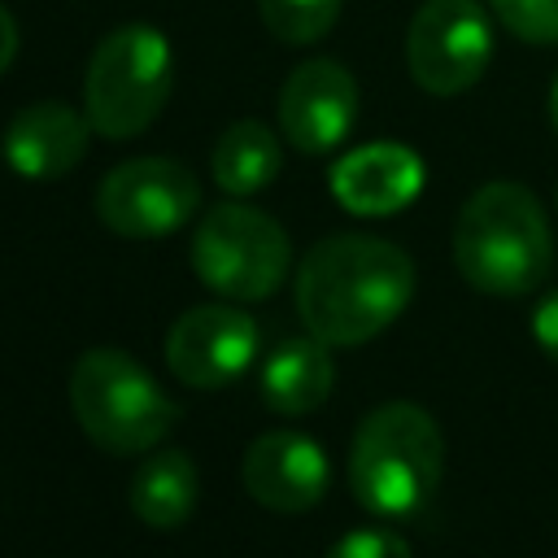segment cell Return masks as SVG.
Wrapping results in <instances>:
<instances>
[{
	"label": "cell",
	"instance_id": "6da1fadb",
	"mask_svg": "<svg viewBox=\"0 0 558 558\" xmlns=\"http://www.w3.org/2000/svg\"><path fill=\"white\" fill-rule=\"evenodd\" d=\"M414 296V262L379 235L344 231L318 240L296 266V314L331 349L366 344Z\"/></svg>",
	"mask_w": 558,
	"mask_h": 558
},
{
	"label": "cell",
	"instance_id": "7a4b0ae2",
	"mask_svg": "<svg viewBox=\"0 0 558 558\" xmlns=\"http://www.w3.org/2000/svg\"><path fill=\"white\" fill-rule=\"evenodd\" d=\"M453 262L458 275L488 296L536 292L554 262L541 201L510 179L471 192L453 222Z\"/></svg>",
	"mask_w": 558,
	"mask_h": 558
},
{
	"label": "cell",
	"instance_id": "3957f363",
	"mask_svg": "<svg viewBox=\"0 0 558 558\" xmlns=\"http://www.w3.org/2000/svg\"><path fill=\"white\" fill-rule=\"evenodd\" d=\"M445 440L436 418L414 401L375 405L349 449V488L375 519H410L440 488Z\"/></svg>",
	"mask_w": 558,
	"mask_h": 558
},
{
	"label": "cell",
	"instance_id": "277c9868",
	"mask_svg": "<svg viewBox=\"0 0 558 558\" xmlns=\"http://www.w3.org/2000/svg\"><path fill=\"white\" fill-rule=\"evenodd\" d=\"M70 410L87 440L113 458L157 449L179 423L174 397L113 344L87 349L70 371Z\"/></svg>",
	"mask_w": 558,
	"mask_h": 558
},
{
	"label": "cell",
	"instance_id": "5b68a950",
	"mask_svg": "<svg viewBox=\"0 0 558 558\" xmlns=\"http://www.w3.org/2000/svg\"><path fill=\"white\" fill-rule=\"evenodd\" d=\"M174 87L170 39L148 22H126L109 31L83 78V113L105 140H131L157 122Z\"/></svg>",
	"mask_w": 558,
	"mask_h": 558
},
{
	"label": "cell",
	"instance_id": "8992f818",
	"mask_svg": "<svg viewBox=\"0 0 558 558\" xmlns=\"http://www.w3.org/2000/svg\"><path fill=\"white\" fill-rule=\"evenodd\" d=\"M288 231L244 201L209 205L196 222L192 270L209 292L227 301H266L288 279Z\"/></svg>",
	"mask_w": 558,
	"mask_h": 558
},
{
	"label": "cell",
	"instance_id": "52a82bcc",
	"mask_svg": "<svg viewBox=\"0 0 558 558\" xmlns=\"http://www.w3.org/2000/svg\"><path fill=\"white\" fill-rule=\"evenodd\" d=\"M493 61V22L475 0H423L405 31L410 78L432 96L471 92Z\"/></svg>",
	"mask_w": 558,
	"mask_h": 558
},
{
	"label": "cell",
	"instance_id": "ba28073f",
	"mask_svg": "<svg viewBox=\"0 0 558 558\" xmlns=\"http://www.w3.org/2000/svg\"><path fill=\"white\" fill-rule=\"evenodd\" d=\"M201 209V179L174 157H131L96 187V218L122 240H161Z\"/></svg>",
	"mask_w": 558,
	"mask_h": 558
},
{
	"label": "cell",
	"instance_id": "9c48e42d",
	"mask_svg": "<svg viewBox=\"0 0 558 558\" xmlns=\"http://www.w3.org/2000/svg\"><path fill=\"white\" fill-rule=\"evenodd\" d=\"M275 109L283 140L305 157H323L340 148L357 122V78L331 57H310L283 78Z\"/></svg>",
	"mask_w": 558,
	"mask_h": 558
},
{
	"label": "cell",
	"instance_id": "30bf717a",
	"mask_svg": "<svg viewBox=\"0 0 558 558\" xmlns=\"http://www.w3.org/2000/svg\"><path fill=\"white\" fill-rule=\"evenodd\" d=\"M257 357V323L235 305H196L166 331V366L187 388H227Z\"/></svg>",
	"mask_w": 558,
	"mask_h": 558
},
{
	"label": "cell",
	"instance_id": "8fae6325",
	"mask_svg": "<svg viewBox=\"0 0 558 558\" xmlns=\"http://www.w3.org/2000/svg\"><path fill=\"white\" fill-rule=\"evenodd\" d=\"M327 480H331V466H327L323 445L314 436L288 432V427L262 432L244 449V462H240L244 493L257 506L279 510V514H301V510L318 506L327 493Z\"/></svg>",
	"mask_w": 558,
	"mask_h": 558
},
{
	"label": "cell",
	"instance_id": "7c38bea8",
	"mask_svg": "<svg viewBox=\"0 0 558 558\" xmlns=\"http://www.w3.org/2000/svg\"><path fill=\"white\" fill-rule=\"evenodd\" d=\"M423 192V161L414 148L375 140L344 153L331 166V196L362 218H384L405 209Z\"/></svg>",
	"mask_w": 558,
	"mask_h": 558
},
{
	"label": "cell",
	"instance_id": "4fadbf2b",
	"mask_svg": "<svg viewBox=\"0 0 558 558\" xmlns=\"http://www.w3.org/2000/svg\"><path fill=\"white\" fill-rule=\"evenodd\" d=\"M92 122L87 113L61 105V100H39L13 113V122L4 126V161L35 183L61 179L70 174L92 144Z\"/></svg>",
	"mask_w": 558,
	"mask_h": 558
},
{
	"label": "cell",
	"instance_id": "5bb4252c",
	"mask_svg": "<svg viewBox=\"0 0 558 558\" xmlns=\"http://www.w3.org/2000/svg\"><path fill=\"white\" fill-rule=\"evenodd\" d=\"M318 336H292L270 349L262 366V397L275 414H310L331 397L336 362Z\"/></svg>",
	"mask_w": 558,
	"mask_h": 558
},
{
	"label": "cell",
	"instance_id": "9a60e30c",
	"mask_svg": "<svg viewBox=\"0 0 558 558\" xmlns=\"http://www.w3.org/2000/svg\"><path fill=\"white\" fill-rule=\"evenodd\" d=\"M201 497L196 462L183 449H157L131 475V510L153 532H174L192 519Z\"/></svg>",
	"mask_w": 558,
	"mask_h": 558
},
{
	"label": "cell",
	"instance_id": "2e32d148",
	"mask_svg": "<svg viewBox=\"0 0 558 558\" xmlns=\"http://www.w3.org/2000/svg\"><path fill=\"white\" fill-rule=\"evenodd\" d=\"M283 166V153H279V135L257 122V118H240L231 122L218 144H214V157H209V170H214V183L227 192V196H253L262 187L275 183Z\"/></svg>",
	"mask_w": 558,
	"mask_h": 558
},
{
	"label": "cell",
	"instance_id": "e0dca14e",
	"mask_svg": "<svg viewBox=\"0 0 558 558\" xmlns=\"http://www.w3.org/2000/svg\"><path fill=\"white\" fill-rule=\"evenodd\" d=\"M340 4L344 0H257V13H262V22L275 39L314 44L336 26Z\"/></svg>",
	"mask_w": 558,
	"mask_h": 558
},
{
	"label": "cell",
	"instance_id": "ac0fdd59",
	"mask_svg": "<svg viewBox=\"0 0 558 558\" xmlns=\"http://www.w3.org/2000/svg\"><path fill=\"white\" fill-rule=\"evenodd\" d=\"M493 17L523 44H558V0H488Z\"/></svg>",
	"mask_w": 558,
	"mask_h": 558
},
{
	"label": "cell",
	"instance_id": "d6986e66",
	"mask_svg": "<svg viewBox=\"0 0 558 558\" xmlns=\"http://www.w3.org/2000/svg\"><path fill=\"white\" fill-rule=\"evenodd\" d=\"M327 558H410V545L392 527H357V532L340 536L327 549Z\"/></svg>",
	"mask_w": 558,
	"mask_h": 558
},
{
	"label": "cell",
	"instance_id": "ffe728a7",
	"mask_svg": "<svg viewBox=\"0 0 558 558\" xmlns=\"http://www.w3.org/2000/svg\"><path fill=\"white\" fill-rule=\"evenodd\" d=\"M532 340L541 344L545 357L558 362V288L536 301V310H532Z\"/></svg>",
	"mask_w": 558,
	"mask_h": 558
},
{
	"label": "cell",
	"instance_id": "44dd1931",
	"mask_svg": "<svg viewBox=\"0 0 558 558\" xmlns=\"http://www.w3.org/2000/svg\"><path fill=\"white\" fill-rule=\"evenodd\" d=\"M13 57H17V22H13V13L0 4V74L13 65Z\"/></svg>",
	"mask_w": 558,
	"mask_h": 558
},
{
	"label": "cell",
	"instance_id": "7402d4cb",
	"mask_svg": "<svg viewBox=\"0 0 558 558\" xmlns=\"http://www.w3.org/2000/svg\"><path fill=\"white\" fill-rule=\"evenodd\" d=\"M549 122H554V131H558V78H554V87H549Z\"/></svg>",
	"mask_w": 558,
	"mask_h": 558
}]
</instances>
